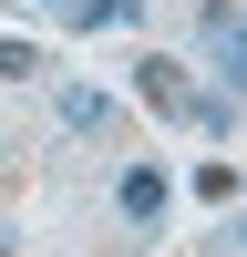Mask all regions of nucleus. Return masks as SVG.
Returning <instances> with one entry per match:
<instances>
[{
	"mask_svg": "<svg viewBox=\"0 0 247 257\" xmlns=\"http://www.w3.org/2000/svg\"><path fill=\"white\" fill-rule=\"evenodd\" d=\"M165 196H175V185H165V165H124V175H113V206H124V226H134V237H144V226H165Z\"/></svg>",
	"mask_w": 247,
	"mask_h": 257,
	"instance_id": "3",
	"label": "nucleus"
},
{
	"mask_svg": "<svg viewBox=\"0 0 247 257\" xmlns=\"http://www.w3.org/2000/svg\"><path fill=\"white\" fill-rule=\"evenodd\" d=\"M62 123H72V134H93V144H124V103L93 93V82H62Z\"/></svg>",
	"mask_w": 247,
	"mask_h": 257,
	"instance_id": "4",
	"label": "nucleus"
},
{
	"mask_svg": "<svg viewBox=\"0 0 247 257\" xmlns=\"http://www.w3.org/2000/svg\"><path fill=\"white\" fill-rule=\"evenodd\" d=\"M237 257H247V216H237Z\"/></svg>",
	"mask_w": 247,
	"mask_h": 257,
	"instance_id": "7",
	"label": "nucleus"
},
{
	"mask_svg": "<svg viewBox=\"0 0 247 257\" xmlns=\"http://www.w3.org/2000/svg\"><path fill=\"white\" fill-rule=\"evenodd\" d=\"M134 93L155 103L165 123H196V82H185V62H165V52H144V62H134Z\"/></svg>",
	"mask_w": 247,
	"mask_h": 257,
	"instance_id": "2",
	"label": "nucleus"
},
{
	"mask_svg": "<svg viewBox=\"0 0 247 257\" xmlns=\"http://www.w3.org/2000/svg\"><path fill=\"white\" fill-rule=\"evenodd\" d=\"M62 11H72V31H124L144 0H62Z\"/></svg>",
	"mask_w": 247,
	"mask_h": 257,
	"instance_id": "5",
	"label": "nucleus"
},
{
	"mask_svg": "<svg viewBox=\"0 0 247 257\" xmlns=\"http://www.w3.org/2000/svg\"><path fill=\"white\" fill-rule=\"evenodd\" d=\"M31 72H52V62H41L31 41H0V82H31Z\"/></svg>",
	"mask_w": 247,
	"mask_h": 257,
	"instance_id": "6",
	"label": "nucleus"
},
{
	"mask_svg": "<svg viewBox=\"0 0 247 257\" xmlns=\"http://www.w3.org/2000/svg\"><path fill=\"white\" fill-rule=\"evenodd\" d=\"M196 52L216 62V82H226V93H247V21L226 11V0H196Z\"/></svg>",
	"mask_w": 247,
	"mask_h": 257,
	"instance_id": "1",
	"label": "nucleus"
},
{
	"mask_svg": "<svg viewBox=\"0 0 247 257\" xmlns=\"http://www.w3.org/2000/svg\"><path fill=\"white\" fill-rule=\"evenodd\" d=\"M41 11H62V0H41Z\"/></svg>",
	"mask_w": 247,
	"mask_h": 257,
	"instance_id": "8",
	"label": "nucleus"
}]
</instances>
